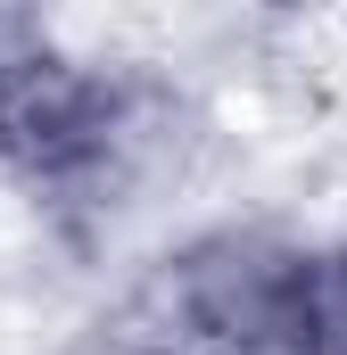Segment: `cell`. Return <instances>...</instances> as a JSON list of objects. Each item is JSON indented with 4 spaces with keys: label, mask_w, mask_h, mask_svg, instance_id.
Returning <instances> with one entry per match:
<instances>
[{
    "label": "cell",
    "mask_w": 347,
    "mask_h": 355,
    "mask_svg": "<svg viewBox=\"0 0 347 355\" xmlns=\"http://www.w3.org/2000/svg\"><path fill=\"white\" fill-rule=\"evenodd\" d=\"M58 355H158V347H149V339H133L116 314H99V322H91V331H75Z\"/></svg>",
    "instance_id": "2"
},
{
    "label": "cell",
    "mask_w": 347,
    "mask_h": 355,
    "mask_svg": "<svg viewBox=\"0 0 347 355\" xmlns=\"http://www.w3.org/2000/svg\"><path fill=\"white\" fill-rule=\"evenodd\" d=\"M108 75H116V58H83L42 17L0 8V174L17 190L42 198L83 157L99 99H108Z\"/></svg>",
    "instance_id": "1"
}]
</instances>
